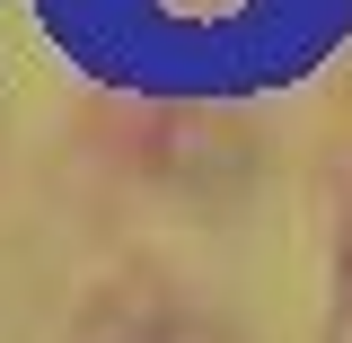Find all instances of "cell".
I'll return each instance as SVG.
<instances>
[{"mask_svg":"<svg viewBox=\"0 0 352 343\" xmlns=\"http://www.w3.org/2000/svg\"><path fill=\"white\" fill-rule=\"evenodd\" d=\"M88 343H229V335H220L212 317L176 308V300H124V308L97 317V335H88Z\"/></svg>","mask_w":352,"mask_h":343,"instance_id":"6da1fadb","label":"cell"},{"mask_svg":"<svg viewBox=\"0 0 352 343\" xmlns=\"http://www.w3.org/2000/svg\"><path fill=\"white\" fill-rule=\"evenodd\" d=\"M335 300H344V335H352V220H344V256H335Z\"/></svg>","mask_w":352,"mask_h":343,"instance_id":"7a4b0ae2","label":"cell"}]
</instances>
